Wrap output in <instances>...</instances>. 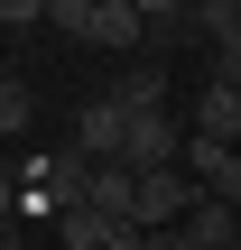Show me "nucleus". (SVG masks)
Returning a JSON list of instances; mask_svg holds the SVG:
<instances>
[{
    "mask_svg": "<svg viewBox=\"0 0 241 250\" xmlns=\"http://www.w3.org/2000/svg\"><path fill=\"white\" fill-rule=\"evenodd\" d=\"M46 19L74 28L84 46H139V37H149V9H130V0H56Z\"/></svg>",
    "mask_w": 241,
    "mask_h": 250,
    "instance_id": "obj_1",
    "label": "nucleus"
},
{
    "mask_svg": "<svg viewBox=\"0 0 241 250\" xmlns=\"http://www.w3.org/2000/svg\"><path fill=\"white\" fill-rule=\"evenodd\" d=\"M121 139H130V102L121 93H102V102L74 111V158L84 167H121Z\"/></svg>",
    "mask_w": 241,
    "mask_h": 250,
    "instance_id": "obj_2",
    "label": "nucleus"
},
{
    "mask_svg": "<svg viewBox=\"0 0 241 250\" xmlns=\"http://www.w3.org/2000/svg\"><path fill=\"white\" fill-rule=\"evenodd\" d=\"M186 158V121L176 111H130V139H121V167L149 176V167H176Z\"/></svg>",
    "mask_w": 241,
    "mask_h": 250,
    "instance_id": "obj_3",
    "label": "nucleus"
},
{
    "mask_svg": "<svg viewBox=\"0 0 241 250\" xmlns=\"http://www.w3.org/2000/svg\"><path fill=\"white\" fill-rule=\"evenodd\" d=\"M195 213V176L186 167H149L139 176V232H186Z\"/></svg>",
    "mask_w": 241,
    "mask_h": 250,
    "instance_id": "obj_4",
    "label": "nucleus"
},
{
    "mask_svg": "<svg viewBox=\"0 0 241 250\" xmlns=\"http://www.w3.org/2000/svg\"><path fill=\"white\" fill-rule=\"evenodd\" d=\"M84 213H102V223H139V176H130V167H93V176H84Z\"/></svg>",
    "mask_w": 241,
    "mask_h": 250,
    "instance_id": "obj_5",
    "label": "nucleus"
},
{
    "mask_svg": "<svg viewBox=\"0 0 241 250\" xmlns=\"http://www.w3.org/2000/svg\"><path fill=\"white\" fill-rule=\"evenodd\" d=\"M195 139L241 148V93H232V83H204V102H195Z\"/></svg>",
    "mask_w": 241,
    "mask_h": 250,
    "instance_id": "obj_6",
    "label": "nucleus"
},
{
    "mask_svg": "<svg viewBox=\"0 0 241 250\" xmlns=\"http://www.w3.org/2000/svg\"><path fill=\"white\" fill-rule=\"evenodd\" d=\"M186 241H195V250H241V213H232V204H214V195H195Z\"/></svg>",
    "mask_w": 241,
    "mask_h": 250,
    "instance_id": "obj_7",
    "label": "nucleus"
},
{
    "mask_svg": "<svg viewBox=\"0 0 241 250\" xmlns=\"http://www.w3.org/2000/svg\"><path fill=\"white\" fill-rule=\"evenodd\" d=\"M195 28L214 37V56H223V46H241V0H204V9H195Z\"/></svg>",
    "mask_w": 241,
    "mask_h": 250,
    "instance_id": "obj_8",
    "label": "nucleus"
},
{
    "mask_svg": "<svg viewBox=\"0 0 241 250\" xmlns=\"http://www.w3.org/2000/svg\"><path fill=\"white\" fill-rule=\"evenodd\" d=\"M28 111H37V102H28V83H0V139H9V130H28Z\"/></svg>",
    "mask_w": 241,
    "mask_h": 250,
    "instance_id": "obj_9",
    "label": "nucleus"
},
{
    "mask_svg": "<svg viewBox=\"0 0 241 250\" xmlns=\"http://www.w3.org/2000/svg\"><path fill=\"white\" fill-rule=\"evenodd\" d=\"M28 19H46V0H0V28H28Z\"/></svg>",
    "mask_w": 241,
    "mask_h": 250,
    "instance_id": "obj_10",
    "label": "nucleus"
},
{
    "mask_svg": "<svg viewBox=\"0 0 241 250\" xmlns=\"http://www.w3.org/2000/svg\"><path fill=\"white\" fill-rule=\"evenodd\" d=\"M214 83H232V93H241V46H223V56H214Z\"/></svg>",
    "mask_w": 241,
    "mask_h": 250,
    "instance_id": "obj_11",
    "label": "nucleus"
},
{
    "mask_svg": "<svg viewBox=\"0 0 241 250\" xmlns=\"http://www.w3.org/2000/svg\"><path fill=\"white\" fill-rule=\"evenodd\" d=\"M139 250H195L186 232H139Z\"/></svg>",
    "mask_w": 241,
    "mask_h": 250,
    "instance_id": "obj_12",
    "label": "nucleus"
},
{
    "mask_svg": "<svg viewBox=\"0 0 241 250\" xmlns=\"http://www.w3.org/2000/svg\"><path fill=\"white\" fill-rule=\"evenodd\" d=\"M9 213H19V186H0V241H9Z\"/></svg>",
    "mask_w": 241,
    "mask_h": 250,
    "instance_id": "obj_13",
    "label": "nucleus"
},
{
    "mask_svg": "<svg viewBox=\"0 0 241 250\" xmlns=\"http://www.w3.org/2000/svg\"><path fill=\"white\" fill-rule=\"evenodd\" d=\"M0 83H9V65H0Z\"/></svg>",
    "mask_w": 241,
    "mask_h": 250,
    "instance_id": "obj_14",
    "label": "nucleus"
},
{
    "mask_svg": "<svg viewBox=\"0 0 241 250\" xmlns=\"http://www.w3.org/2000/svg\"><path fill=\"white\" fill-rule=\"evenodd\" d=\"M0 250H9V241H0Z\"/></svg>",
    "mask_w": 241,
    "mask_h": 250,
    "instance_id": "obj_15",
    "label": "nucleus"
}]
</instances>
